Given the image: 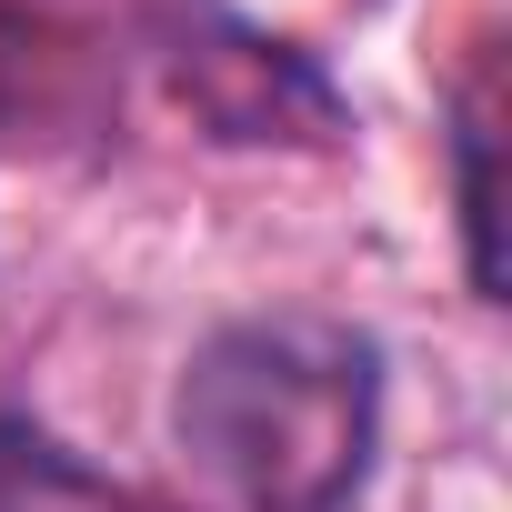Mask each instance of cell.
<instances>
[{
	"label": "cell",
	"mask_w": 512,
	"mask_h": 512,
	"mask_svg": "<svg viewBox=\"0 0 512 512\" xmlns=\"http://www.w3.org/2000/svg\"><path fill=\"white\" fill-rule=\"evenodd\" d=\"M171 432L231 512H352L382 442V342L322 312L221 322L171 392Z\"/></svg>",
	"instance_id": "obj_1"
},
{
	"label": "cell",
	"mask_w": 512,
	"mask_h": 512,
	"mask_svg": "<svg viewBox=\"0 0 512 512\" xmlns=\"http://www.w3.org/2000/svg\"><path fill=\"white\" fill-rule=\"evenodd\" d=\"M121 111V51L101 0H0V161L91 151Z\"/></svg>",
	"instance_id": "obj_2"
},
{
	"label": "cell",
	"mask_w": 512,
	"mask_h": 512,
	"mask_svg": "<svg viewBox=\"0 0 512 512\" xmlns=\"http://www.w3.org/2000/svg\"><path fill=\"white\" fill-rule=\"evenodd\" d=\"M151 51H161L171 91L211 121V141H342L332 81L302 51L241 31L221 11H161L151 21Z\"/></svg>",
	"instance_id": "obj_3"
},
{
	"label": "cell",
	"mask_w": 512,
	"mask_h": 512,
	"mask_svg": "<svg viewBox=\"0 0 512 512\" xmlns=\"http://www.w3.org/2000/svg\"><path fill=\"white\" fill-rule=\"evenodd\" d=\"M0 512H171V502L111 482L101 462H81L31 412H0Z\"/></svg>",
	"instance_id": "obj_4"
},
{
	"label": "cell",
	"mask_w": 512,
	"mask_h": 512,
	"mask_svg": "<svg viewBox=\"0 0 512 512\" xmlns=\"http://www.w3.org/2000/svg\"><path fill=\"white\" fill-rule=\"evenodd\" d=\"M452 211H462L472 292L502 302V262H492V71H472V81L452 91Z\"/></svg>",
	"instance_id": "obj_5"
}]
</instances>
